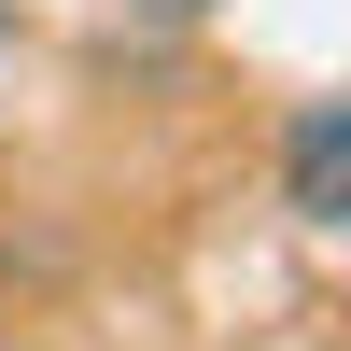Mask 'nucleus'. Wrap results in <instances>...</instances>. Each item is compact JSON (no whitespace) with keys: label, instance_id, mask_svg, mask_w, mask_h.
<instances>
[{"label":"nucleus","instance_id":"7ed1b4c3","mask_svg":"<svg viewBox=\"0 0 351 351\" xmlns=\"http://www.w3.org/2000/svg\"><path fill=\"white\" fill-rule=\"evenodd\" d=\"M0 351H43V337H28V324H14V309H0Z\"/></svg>","mask_w":351,"mask_h":351},{"label":"nucleus","instance_id":"f257e3e1","mask_svg":"<svg viewBox=\"0 0 351 351\" xmlns=\"http://www.w3.org/2000/svg\"><path fill=\"white\" fill-rule=\"evenodd\" d=\"M281 211H295L309 239L351 225V99H295L281 112Z\"/></svg>","mask_w":351,"mask_h":351},{"label":"nucleus","instance_id":"f03ea898","mask_svg":"<svg viewBox=\"0 0 351 351\" xmlns=\"http://www.w3.org/2000/svg\"><path fill=\"white\" fill-rule=\"evenodd\" d=\"M99 14H112V28H197L211 0H99Z\"/></svg>","mask_w":351,"mask_h":351},{"label":"nucleus","instance_id":"20e7f679","mask_svg":"<svg viewBox=\"0 0 351 351\" xmlns=\"http://www.w3.org/2000/svg\"><path fill=\"white\" fill-rule=\"evenodd\" d=\"M0 43H14V0H0Z\"/></svg>","mask_w":351,"mask_h":351}]
</instances>
